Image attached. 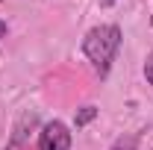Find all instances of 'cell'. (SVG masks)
Returning a JSON list of instances; mask_svg holds the SVG:
<instances>
[{
  "label": "cell",
  "mask_w": 153,
  "mask_h": 150,
  "mask_svg": "<svg viewBox=\"0 0 153 150\" xmlns=\"http://www.w3.org/2000/svg\"><path fill=\"white\" fill-rule=\"evenodd\" d=\"M97 112H100V109H97V106H91V103H88V106H82V109H79V112L74 115V127L79 130V127H85V124H91V121L97 118Z\"/></svg>",
  "instance_id": "5"
},
{
  "label": "cell",
  "mask_w": 153,
  "mask_h": 150,
  "mask_svg": "<svg viewBox=\"0 0 153 150\" xmlns=\"http://www.w3.org/2000/svg\"><path fill=\"white\" fill-rule=\"evenodd\" d=\"M150 24H153V15H150Z\"/></svg>",
  "instance_id": "10"
},
{
  "label": "cell",
  "mask_w": 153,
  "mask_h": 150,
  "mask_svg": "<svg viewBox=\"0 0 153 150\" xmlns=\"http://www.w3.org/2000/svg\"><path fill=\"white\" fill-rule=\"evenodd\" d=\"M38 150H71V130L65 121H47L38 132Z\"/></svg>",
  "instance_id": "2"
},
{
  "label": "cell",
  "mask_w": 153,
  "mask_h": 150,
  "mask_svg": "<svg viewBox=\"0 0 153 150\" xmlns=\"http://www.w3.org/2000/svg\"><path fill=\"white\" fill-rule=\"evenodd\" d=\"M6 33H9V27H6V21H0V38H6Z\"/></svg>",
  "instance_id": "8"
},
{
  "label": "cell",
  "mask_w": 153,
  "mask_h": 150,
  "mask_svg": "<svg viewBox=\"0 0 153 150\" xmlns=\"http://www.w3.org/2000/svg\"><path fill=\"white\" fill-rule=\"evenodd\" d=\"M144 79H147V85H153V50H150V56L144 59Z\"/></svg>",
  "instance_id": "6"
},
{
  "label": "cell",
  "mask_w": 153,
  "mask_h": 150,
  "mask_svg": "<svg viewBox=\"0 0 153 150\" xmlns=\"http://www.w3.org/2000/svg\"><path fill=\"white\" fill-rule=\"evenodd\" d=\"M6 150H15V147H12V144H9V147H6Z\"/></svg>",
  "instance_id": "9"
},
{
  "label": "cell",
  "mask_w": 153,
  "mask_h": 150,
  "mask_svg": "<svg viewBox=\"0 0 153 150\" xmlns=\"http://www.w3.org/2000/svg\"><path fill=\"white\" fill-rule=\"evenodd\" d=\"M97 3H100V9H112L115 6V0H97Z\"/></svg>",
  "instance_id": "7"
},
{
  "label": "cell",
  "mask_w": 153,
  "mask_h": 150,
  "mask_svg": "<svg viewBox=\"0 0 153 150\" xmlns=\"http://www.w3.org/2000/svg\"><path fill=\"white\" fill-rule=\"evenodd\" d=\"M0 3H3V0H0Z\"/></svg>",
  "instance_id": "11"
},
{
  "label": "cell",
  "mask_w": 153,
  "mask_h": 150,
  "mask_svg": "<svg viewBox=\"0 0 153 150\" xmlns=\"http://www.w3.org/2000/svg\"><path fill=\"white\" fill-rule=\"evenodd\" d=\"M121 41H124V33L118 24H100V27H91L85 38H82V53L91 62V68L97 71L100 79H106L109 71H112V62L121 50Z\"/></svg>",
  "instance_id": "1"
},
{
  "label": "cell",
  "mask_w": 153,
  "mask_h": 150,
  "mask_svg": "<svg viewBox=\"0 0 153 150\" xmlns=\"http://www.w3.org/2000/svg\"><path fill=\"white\" fill-rule=\"evenodd\" d=\"M138 141H141L138 132H124V135H121L109 150H138Z\"/></svg>",
  "instance_id": "4"
},
{
  "label": "cell",
  "mask_w": 153,
  "mask_h": 150,
  "mask_svg": "<svg viewBox=\"0 0 153 150\" xmlns=\"http://www.w3.org/2000/svg\"><path fill=\"white\" fill-rule=\"evenodd\" d=\"M36 127H38V115L36 112H24L18 121H15V127H12V141H9V144L18 150L21 144L30 138V132L36 130Z\"/></svg>",
  "instance_id": "3"
}]
</instances>
